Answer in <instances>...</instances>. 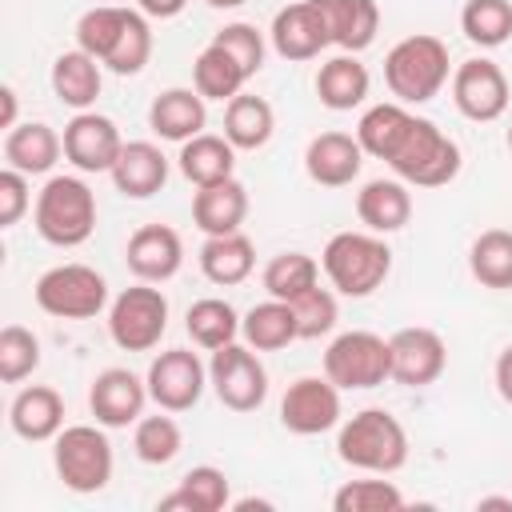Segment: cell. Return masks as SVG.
<instances>
[{
  "label": "cell",
  "instance_id": "22",
  "mask_svg": "<svg viewBox=\"0 0 512 512\" xmlns=\"http://www.w3.org/2000/svg\"><path fill=\"white\" fill-rule=\"evenodd\" d=\"M64 156V136L44 120H24L4 132V164L24 176H48Z\"/></svg>",
  "mask_w": 512,
  "mask_h": 512
},
{
  "label": "cell",
  "instance_id": "36",
  "mask_svg": "<svg viewBox=\"0 0 512 512\" xmlns=\"http://www.w3.org/2000/svg\"><path fill=\"white\" fill-rule=\"evenodd\" d=\"M184 328H188V336H192L196 348L216 352V348H224V344H232V340L240 336V316H236V308H232L228 300L204 296V300H196V304L188 308Z\"/></svg>",
  "mask_w": 512,
  "mask_h": 512
},
{
  "label": "cell",
  "instance_id": "33",
  "mask_svg": "<svg viewBox=\"0 0 512 512\" xmlns=\"http://www.w3.org/2000/svg\"><path fill=\"white\" fill-rule=\"evenodd\" d=\"M232 504V484L220 468L196 464L180 476V488L160 500V512H220Z\"/></svg>",
  "mask_w": 512,
  "mask_h": 512
},
{
  "label": "cell",
  "instance_id": "30",
  "mask_svg": "<svg viewBox=\"0 0 512 512\" xmlns=\"http://www.w3.org/2000/svg\"><path fill=\"white\" fill-rule=\"evenodd\" d=\"M176 168L188 184L204 188V184H216V180H228L236 176V148L228 136H212V132H200L192 140L180 144V156H176Z\"/></svg>",
  "mask_w": 512,
  "mask_h": 512
},
{
  "label": "cell",
  "instance_id": "12",
  "mask_svg": "<svg viewBox=\"0 0 512 512\" xmlns=\"http://www.w3.org/2000/svg\"><path fill=\"white\" fill-rule=\"evenodd\" d=\"M148 396L160 412H188L208 388V364L192 348H168L148 364Z\"/></svg>",
  "mask_w": 512,
  "mask_h": 512
},
{
  "label": "cell",
  "instance_id": "49",
  "mask_svg": "<svg viewBox=\"0 0 512 512\" xmlns=\"http://www.w3.org/2000/svg\"><path fill=\"white\" fill-rule=\"evenodd\" d=\"M480 508H512V496H484Z\"/></svg>",
  "mask_w": 512,
  "mask_h": 512
},
{
  "label": "cell",
  "instance_id": "4",
  "mask_svg": "<svg viewBox=\"0 0 512 512\" xmlns=\"http://www.w3.org/2000/svg\"><path fill=\"white\" fill-rule=\"evenodd\" d=\"M448 72H452L448 44L432 32L404 36L384 56V84L400 104H428L448 84Z\"/></svg>",
  "mask_w": 512,
  "mask_h": 512
},
{
  "label": "cell",
  "instance_id": "47",
  "mask_svg": "<svg viewBox=\"0 0 512 512\" xmlns=\"http://www.w3.org/2000/svg\"><path fill=\"white\" fill-rule=\"evenodd\" d=\"M136 8L144 16H152V20H172V16H180L188 8V0H136Z\"/></svg>",
  "mask_w": 512,
  "mask_h": 512
},
{
  "label": "cell",
  "instance_id": "3",
  "mask_svg": "<svg viewBox=\"0 0 512 512\" xmlns=\"http://www.w3.org/2000/svg\"><path fill=\"white\" fill-rule=\"evenodd\" d=\"M336 456L348 468H360V472H372V476H392L408 464V432L392 412L360 408L340 424Z\"/></svg>",
  "mask_w": 512,
  "mask_h": 512
},
{
  "label": "cell",
  "instance_id": "41",
  "mask_svg": "<svg viewBox=\"0 0 512 512\" xmlns=\"http://www.w3.org/2000/svg\"><path fill=\"white\" fill-rule=\"evenodd\" d=\"M404 492L392 480H348L332 492V512H396Z\"/></svg>",
  "mask_w": 512,
  "mask_h": 512
},
{
  "label": "cell",
  "instance_id": "44",
  "mask_svg": "<svg viewBox=\"0 0 512 512\" xmlns=\"http://www.w3.org/2000/svg\"><path fill=\"white\" fill-rule=\"evenodd\" d=\"M212 44H220L240 68H244V76L252 80L260 68H264V56H268V44H264V32L256 28V24H244V20H232V24H224L216 36H212Z\"/></svg>",
  "mask_w": 512,
  "mask_h": 512
},
{
  "label": "cell",
  "instance_id": "35",
  "mask_svg": "<svg viewBox=\"0 0 512 512\" xmlns=\"http://www.w3.org/2000/svg\"><path fill=\"white\" fill-rule=\"evenodd\" d=\"M244 84H248L244 68H240L220 44L208 40V44L196 52V60H192V88H196L204 100H220V104H228L232 96L244 92Z\"/></svg>",
  "mask_w": 512,
  "mask_h": 512
},
{
  "label": "cell",
  "instance_id": "46",
  "mask_svg": "<svg viewBox=\"0 0 512 512\" xmlns=\"http://www.w3.org/2000/svg\"><path fill=\"white\" fill-rule=\"evenodd\" d=\"M492 380H496V392L504 404H512V344L496 356V368H492Z\"/></svg>",
  "mask_w": 512,
  "mask_h": 512
},
{
  "label": "cell",
  "instance_id": "23",
  "mask_svg": "<svg viewBox=\"0 0 512 512\" xmlns=\"http://www.w3.org/2000/svg\"><path fill=\"white\" fill-rule=\"evenodd\" d=\"M208 124V100L196 88H164L152 104H148V128L160 140L184 144L192 136H200Z\"/></svg>",
  "mask_w": 512,
  "mask_h": 512
},
{
  "label": "cell",
  "instance_id": "21",
  "mask_svg": "<svg viewBox=\"0 0 512 512\" xmlns=\"http://www.w3.org/2000/svg\"><path fill=\"white\" fill-rule=\"evenodd\" d=\"M112 184L128 200H148L168 184V156L152 140H124L116 164H112Z\"/></svg>",
  "mask_w": 512,
  "mask_h": 512
},
{
  "label": "cell",
  "instance_id": "11",
  "mask_svg": "<svg viewBox=\"0 0 512 512\" xmlns=\"http://www.w3.org/2000/svg\"><path fill=\"white\" fill-rule=\"evenodd\" d=\"M208 384L216 400L232 412H256L268 400V372L248 344H224L208 360Z\"/></svg>",
  "mask_w": 512,
  "mask_h": 512
},
{
  "label": "cell",
  "instance_id": "45",
  "mask_svg": "<svg viewBox=\"0 0 512 512\" xmlns=\"http://www.w3.org/2000/svg\"><path fill=\"white\" fill-rule=\"evenodd\" d=\"M28 204H32V192H28V176L4 164V172H0V228H12V224H20V216L28 212Z\"/></svg>",
  "mask_w": 512,
  "mask_h": 512
},
{
  "label": "cell",
  "instance_id": "48",
  "mask_svg": "<svg viewBox=\"0 0 512 512\" xmlns=\"http://www.w3.org/2000/svg\"><path fill=\"white\" fill-rule=\"evenodd\" d=\"M0 128H4V132L16 128V88H12V84L0 88Z\"/></svg>",
  "mask_w": 512,
  "mask_h": 512
},
{
  "label": "cell",
  "instance_id": "40",
  "mask_svg": "<svg viewBox=\"0 0 512 512\" xmlns=\"http://www.w3.org/2000/svg\"><path fill=\"white\" fill-rule=\"evenodd\" d=\"M132 448H136V460L160 468V464H172L184 448V432L172 416H140L136 420V432H132Z\"/></svg>",
  "mask_w": 512,
  "mask_h": 512
},
{
  "label": "cell",
  "instance_id": "29",
  "mask_svg": "<svg viewBox=\"0 0 512 512\" xmlns=\"http://www.w3.org/2000/svg\"><path fill=\"white\" fill-rule=\"evenodd\" d=\"M324 12V24L332 32V44L340 52H364L372 48L380 32V8L376 0H316Z\"/></svg>",
  "mask_w": 512,
  "mask_h": 512
},
{
  "label": "cell",
  "instance_id": "19",
  "mask_svg": "<svg viewBox=\"0 0 512 512\" xmlns=\"http://www.w3.org/2000/svg\"><path fill=\"white\" fill-rule=\"evenodd\" d=\"M124 264L136 280H148V284H164L180 272L184 264V240L176 228L168 224H140L128 244H124Z\"/></svg>",
  "mask_w": 512,
  "mask_h": 512
},
{
  "label": "cell",
  "instance_id": "14",
  "mask_svg": "<svg viewBox=\"0 0 512 512\" xmlns=\"http://www.w3.org/2000/svg\"><path fill=\"white\" fill-rule=\"evenodd\" d=\"M280 424L292 436H320L340 424V388L328 376H300L280 396Z\"/></svg>",
  "mask_w": 512,
  "mask_h": 512
},
{
  "label": "cell",
  "instance_id": "43",
  "mask_svg": "<svg viewBox=\"0 0 512 512\" xmlns=\"http://www.w3.org/2000/svg\"><path fill=\"white\" fill-rule=\"evenodd\" d=\"M292 312H296V324H300V340H320L336 328L340 320V304H336V292L332 288H308L300 292L296 300H288Z\"/></svg>",
  "mask_w": 512,
  "mask_h": 512
},
{
  "label": "cell",
  "instance_id": "1",
  "mask_svg": "<svg viewBox=\"0 0 512 512\" xmlns=\"http://www.w3.org/2000/svg\"><path fill=\"white\" fill-rule=\"evenodd\" d=\"M356 140L364 156L384 160L392 176L416 188H444L460 176V164H464L460 144L448 132H440L428 116L408 112L400 100L364 108L356 124Z\"/></svg>",
  "mask_w": 512,
  "mask_h": 512
},
{
  "label": "cell",
  "instance_id": "18",
  "mask_svg": "<svg viewBox=\"0 0 512 512\" xmlns=\"http://www.w3.org/2000/svg\"><path fill=\"white\" fill-rule=\"evenodd\" d=\"M148 380H140L136 372L128 368H104L92 388H88V408L96 416V424L104 428H128L144 416V404H148Z\"/></svg>",
  "mask_w": 512,
  "mask_h": 512
},
{
  "label": "cell",
  "instance_id": "42",
  "mask_svg": "<svg viewBox=\"0 0 512 512\" xmlns=\"http://www.w3.org/2000/svg\"><path fill=\"white\" fill-rule=\"evenodd\" d=\"M40 368V340L24 324H4L0 328V380L20 384Z\"/></svg>",
  "mask_w": 512,
  "mask_h": 512
},
{
  "label": "cell",
  "instance_id": "51",
  "mask_svg": "<svg viewBox=\"0 0 512 512\" xmlns=\"http://www.w3.org/2000/svg\"><path fill=\"white\" fill-rule=\"evenodd\" d=\"M504 140H508V152H512V124H508V136Z\"/></svg>",
  "mask_w": 512,
  "mask_h": 512
},
{
  "label": "cell",
  "instance_id": "26",
  "mask_svg": "<svg viewBox=\"0 0 512 512\" xmlns=\"http://www.w3.org/2000/svg\"><path fill=\"white\" fill-rule=\"evenodd\" d=\"M356 216L368 232L376 236H388V232H400L408 220H412V192L400 176L392 180H368L360 192H356Z\"/></svg>",
  "mask_w": 512,
  "mask_h": 512
},
{
  "label": "cell",
  "instance_id": "37",
  "mask_svg": "<svg viewBox=\"0 0 512 512\" xmlns=\"http://www.w3.org/2000/svg\"><path fill=\"white\" fill-rule=\"evenodd\" d=\"M468 272L484 288H512V232L508 228H484L468 248Z\"/></svg>",
  "mask_w": 512,
  "mask_h": 512
},
{
  "label": "cell",
  "instance_id": "39",
  "mask_svg": "<svg viewBox=\"0 0 512 512\" xmlns=\"http://www.w3.org/2000/svg\"><path fill=\"white\" fill-rule=\"evenodd\" d=\"M264 292L276 300H296L300 292L320 284V264L308 252H280L264 264Z\"/></svg>",
  "mask_w": 512,
  "mask_h": 512
},
{
  "label": "cell",
  "instance_id": "50",
  "mask_svg": "<svg viewBox=\"0 0 512 512\" xmlns=\"http://www.w3.org/2000/svg\"><path fill=\"white\" fill-rule=\"evenodd\" d=\"M208 8H220V12H228V8H240V4H248V0H204Z\"/></svg>",
  "mask_w": 512,
  "mask_h": 512
},
{
  "label": "cell",
  "instance_id": "17",
  "mask_svg": "<svg viewBox=\"0 0 512 512\" xmlns=\"http://www.w3.org/2000/svg\"><path fill=\"white\" fill-rule=\"evenodd\" d=\"M120 148H124L120 128L108 116L92 112V108L88 112H76L64 124V160L76 172H112Z\"/></svg>",
  "mask_w": 512,
  "mask_h": 512
},
{
  "label": "cell",
  "instance_id": "32",
  "mask_svg": "<svg viewBox=\"0 0 512 512\" xmlns=\"http://www.w3.org/2000/svg\"><path fill=\"white\" fill-rule=\"evenodd\" d=\"M240 336L248 348L256 352H280L288 348L292 340H300V324H296V312L288 300H276L268 296L264 304H252L244 316H240Z\"/></svg>",
  "mask_w": 512,
  "mask_h": 512
},
{
  "label": "cell",
  "instance_id": "20",
  "mask_svg": "<svg viewBox=\"0 0 512 512\" xmlns=\"http://www.w3.org/2000/svg\"><path fill=\"white\" fill-rule=\"evenodd\" d=\"M364 168V148L348 132H320L304 148V172L320 188H344L360 176Z\"/></svg>",
  "mask_w": 512,
  "mask_h": 512
},
{
  "label": "cell",
  "instance_id": "13",
  "mask_svg": "<svg viewBox=\"0 0 512 512\" xmlns=\"http://www.w3.org/2000/svg\"><path fill=\"white\" fill-rule=\"evenodd\" d=\"M452 104L476 124H492L508 112V76L496 60L472 56L452 72Z\"/></svg>",
  "mask_w": 512,
  "mask_h": 512
},
{
  "label": "cell",
  "instance_id": "5",
  "mask_svg": "<svg viewBox=\"0 0 512 512\" xmlns=\"http://www.w3.org/2000/svg\"><path fill=\"white\" fill-rule=\"evenodd\" d=\"M320 268L328 276V284L348 296V300H364L372 296L388 272H392V248L384 244V236L376 232H336L324 252H320Z\"/></svg>",
  "mask_w": 512,
  "mask_h": 512
},
{
  "label": "cell",
  "instance_id": "8",
  "mask_svg": "<svg viewBox=\"0 0 512 512\" xmlns=\"http://www.w3.org/2000/svg\"><path fill=\"white\" fill-rule=\"evenodd\" d=\"M324 376L340 392H360V388H380L392 380V344L368 328L340 332L324 348Z\"/></svg>",
  "mask_w": 512,
  "mask_h": 512
},
{
  "label": "cell",
  "instance_id": "34",
  "mask_svg": "<svg viewBox=\"0 0 512 512\" xmlns=\"http://www.w3.org/2000/svg\"><path fill=\"white\" fill-rule=\"evenodd\" d=\"M276 132V112L264 96H252V92H240L224 104V136L232 140L236 152H256L272 140Z\"/></svg>",
  "mask_w": 512,
  "mask_h": 512
},
{
  "label": "cell",
  "instance_id": "2",
  "mask_svg": "<svg viewBox=\"0 0 512 512\" xmlns=\"http://www.w3.org/2000/svg\"><path fill=\"white\" fill-rule=\"evenodd\" d=\"M76 48L96 56L116 76H136V72H144L148 56H152L148 16L140 8L96 4L76 20Z\"/></svg>",
  "mask_w": 512,
  "mask_h": 512
},
{
  "label": "cell",
  "instance_id": "27",
  "mask_svg": "<svg viewBox=\"0 0 512 512\" xmlns=\"http://www.w3.org/2000/svg\"><path fill=\"white\" fill-rule=\"evenodd\" d=\"M100 68H104V64H100L96 56H88L84 48L60 52V56L52 60V72H48L56 100L68 104L72 112H88V108L96 104L100 88H104V72H100Z\"/></svg>",
  "mask_w": 512,
  "mask_h": 512
},
{
  "label": "cell",
  "instance_id": "24",
  "mask_svg": "<svg viewBox=\"0 0 512 512\" xmlns=\"http://www.w3.org/2000/svg\"><path fill=\"white\" fill-rule=\"evenodd\" d=\"M8 424L20 440H32V444L56 440L64 428V396L48 384H28L16 392V400L8 408Z\"/></svg>",
  "mask_w": 512,
  "mask_h": 512
},
{
  "label": "cell",
  "instance_id": "31",
  "mask_svg": "<svg viewBox=\"0 0 512 512\" xmlns=\"http://www.w3.org/2000/svg\"><path fill=\"white\" fill-rule=\"evenodd\" d=\"M256 268V248L244 232H224V236H208L200 244V272L208 284H220V288H232V284H244Z\"/></svg>",
  "mask_w": 512,
  "mask_h": 512
},
{
  "label": "cell",
  "instance_id": "28",
  "mask_svg": "<svg viewBox=\"0 0 512 512\" xmlns=\"http://www.w3.org/2000/svg\"><path fill=\"white\" fill-rule=\"evenodd\" d=\"M368 88H372V76H368V68L356 60V52H340V56L324 60L320 72H316V96H320V104L332 108V112H352V108H360L364 96H368Z\"/></svg>",
  "mask_w": 512,
  "mask_h": 512
},
{
  "label": "cell",
  "instance_id": "25",
  "mask_svg": "<svg viewBox=\"0 0 512 512\" xmlns=\"http://www.w3.org/2000/svg\"><path fill=\"white\" fill-rule=\"evenodd\" d=\"M248 216V188L228 176V180H216V184H204L196 188L192 196V224L204 232V236H224V232H240Z\"/></svg>",
  "mask_w": 512,
  "mask_h": 512
},
{
  "label": "cell",
  "instance_id": "7",
  "mask_svg": "<svg viewBox=\"0 0 512 512\" xmlns=\"http://www.w3.org/2000/svg\"><path fill=\"white\" fill-rule=\"evenodd\" d=\"M52 464L68 492H100L112 480V444L104 436V424H64L52 440Z\"/></svg>",
  "mask_w": 512,
  "mask_h": 512
},
{
  "label": "cell",
  "instance_id": "9",
  "mask_svg": "<svg viewBox=\"0 0 512 512\" xmlns=\"http://www.w3.org/2000/svg\"><path fill=\"white\" fill-rule=\"evenodd\" d=\"M32 296L36 308L56 320H92L108 304V280L88 264H56L40 272Z\"/></svg>",
  "mask_w": 512,
  "mask_h": 512
},
{
  "label": "cell",
  "instance_id": "15",
  "mask_svg": "<svg viewBox=\"0 0 512 512\" xmlns=\"http://www.w3.org/2000/svg\"><path fill=\"white\" fill-rule=\"evenodd\" d=\"M388 344H392V380L404 388H428L448 368L444 336L432 328H420V324L400 328L388 336Z\"/></svg>",
  "mask_w": 512,
  "mask_h": 512
},
{
  "label": "cell",
  "instance_id": "10",
  "mask_svg": "<svg viewBox=\"0 0 512 512\" xmlns=\"http://www.w3.org/2000/svg\"><path fill=\"white\" fill-rule=\"evenodd\" d=\"M168 332V296L148 280L124 288L108 304V336L124 352H152Z\"/></svg>",
  "mask_w": 512,
  "mask_h": 512
},
{
  "label": "cell",
  "instance_id": "6",
  "mask_svg": "<svg viewBox=\"0 0 512 512\" xmlns=\"http://www.w3.org/2000/svg\"><path fill=\"white\" fill-rule=\"evenodd\" d=\"M32 224L52 248H80L96 232V192L80 176H48L36 192Z\"/></svg>",
  "mask_w": 512,
  "mask_h": 512
},
{
  "label": "cell",
  "instance_id": "38",
  "mask_svg": "<svg viewBox=\"0 0 512 512\" xmlns=\"http://www.w3.org/2000/svg\"><path fill=\"white\" fill-rule=\"evenodd\" d=\"M460 32L480 48L512 40V0H468L460 8Z\"/></svg>",
  "mask_w": 512,
  "mask_h": 512
},
{
  "label": "cell",
  "instance_id": "16",
  "mask_svg": "<svg viewBox=\"0 0 512 512\" xmlns=\"http://www.w3.org/2000/svg\"><path fill=\"white\" fill-rule=\"evenodd\" d=\"M268 40H272V52L280 60H316L324 48H332V32L324 24V12L316 0H296L288 8H280L272 16V28H268Z\"/></svg>",
  "mask_w": 512,
  "mask_h": 512
}]
</instances>
